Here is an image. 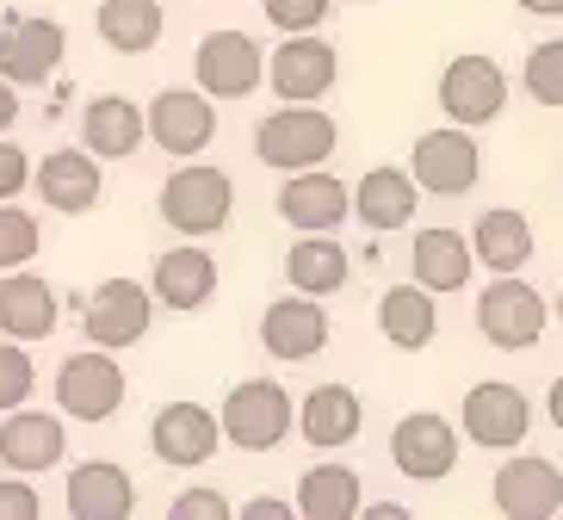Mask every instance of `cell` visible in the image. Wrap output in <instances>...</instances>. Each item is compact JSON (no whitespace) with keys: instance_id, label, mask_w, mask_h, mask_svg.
Returning a JSON list of instances; mask_svg holds the SVG:
<instances>
[{"instance_id":"cell-18","label":"cell","mask_w":563,"mask_h":520,"mask_svg":"<svg viewBox=\"0 0 563 520\" xmlns=\"http://www.w3.org/2000/svg\"><path fill=\"white\" fill-rule=\"evenodd\" d=\"M496 508L508 520H551L563 515V477L551 458L514 453L508 465L496 471Z\"/></svg>"},{"instance_id":"cell-34","label":"cell","mask_w":563,"mask_h":520,"mask_svg":"<svg viewBox=\"0 0 563 520\" xmlns=\"http://www.w3.org/2000/svg\"><path fill=\"white\" fill-rule=\"evenodd\" d=\"M37 248H44L37 218H32V211H19L13 199H0V273H7V267H32Z\"/></svg>"},{"instance_id":"cell-6","label":"cell","mask_w":563,"mask_h":520,"mask_svg":"<svg viewBox=\"0 0 563 520\" xmlns=\"http://www.w3.org/2000/svg\"><path fill=\"white\" fill-rule=\"evenodd\" d=\"M68 32L44 13H7L0 19V75L13 87H51L63 68Z\"/></svg>"},{"instance_id":"cell-16","label":"cell","mask_w":563,"mask_h":520,"mask_svg":"<svg viewBox=\"0 0 563 520\" xmlns=\"http://www.w3.org/2000/svg\"><path fill=\"white\" fill-rule=\"evenodd\" d=\"M217 434H223V421H217L205 403H186V397L180 403H162L155 421H150L155 458L174 465V471H199L205 458H217Z\"/></svg>"},{"instance_id":"cell-32","label":"cell","mask_w":563,"mask_h":520,"mask_svg":"<svg viewBox=\"0 0 563 520\" xmlns=\"http://www.w3.org/2000/svg\"><path fill=\"white\" fill-rule=\"evenodd\" d=\"M100 44H112L118 56H143L162 44V0H100L93 13Z\"/></svg>"},{"instance_id":"cell-3","label":"cell","mask_w":563,"mask_h":520,"mask_svg":"<svg viewBox=\"0 0 563 520\" xmlns=\"http://www.w3.org/2000/svg\"><path fill=\"white\" fill-rule=\"evenodd\" d=\"M167 230L180 235H217L235 211V180L223 168H205V162H186L180 174H167L162 199H155Z\"/></svg>"},{"instance_id":"cell-37","label":"cell","mask_w":563,"mask_h":520,"mask_svg":"<svg viewBox=\"0 0 563 520\" xmlns=\"http://www.w3.org/2000/svg\"><path fill=\"white\" fill-rule=\"evenodd\" d=\"M44 515V502H37V489L25 471H7L0 477V520H37Z\"/></svg>"},{"instance_id":"cell-38","label":"cell","mask_w":563,"mask_h":520,"mask_svg":"<svg viewBox=\"0 0 563 520\" xmlns=\"http://www.w3.org/2000/svg\"><path fill=\"white\" fill-rule=\"evenodd\" d=\"M167 515H174V520H223V515H230V502H223V489H180Z\"/></svg>"},{"instance_id":"cell-9","label":"cell","mask_w":563,"mask_h":520,"mask_svg":"<svg viewBox=\"0 0 563 520\" xmlns=\"http://www.w3.org/2000/svg\"><path fill=\"white\" fill-rule=\"evenodd\" d=\"M150 322H155V291L136 286V279H106V286L87 298V310H81L87 341L106 347V353L136 347V341L150 335Z\"/></svg>"},{"instance_id":"cell-26","label":"cell","mask_w":563,"mask_h":520,"mask_svg":"<svg viewBox=\"0 0 563 520\" xmlns=\"http://www.w3.org/2000/svg\"><path fill=\"white\" fill-rule=\"evenodd\" d=\"M409 273L415 286L428 291H464L471 273H477V254H471V235L459 230H421L409 248Z\"/></svg>"},{"instance_id":"cell-23","label":"cell","mask_w":563,"mask_h":520,"mask_svg":"<svg viewBox=\"0 0 563 520\" xmlns=\"http://www.w3.org/2000/svg\"><path fill=\"white\" fill-rule=\"evenodd\" d=\"M136 508V484L131 471L112 458H87L68 471V515L75 520H124Z\"/></svg>"},{"instance_id":"cell-41","label":"cell","mask_w":563,"mask_h":520,"mask_svg":"<svg viewBox=\"0 0 563 520\" xmlns=\"http://www.w3.org/2000/svg\"><path fill=\"white\" fill-rule=\"evenodd\" d=\"M13 118H19V87L7 81V75H0V136L13 131Z\"/></svg>"},{"instance_id":"cell-1","label":"cell","mask_w":563,"mask_h":520,"mask_svg":"<svg viewBox=\"0 0 563 520\" xmlns=\"http://www.w3.org/2000/svg\"><path fill=\"white\" fill-rule=\"evenodd\" d=\"M334 150H341V124H334L322 106L285 100L279 112H266L261 124H254V155H261V168H273V174L322 168Z\"/></svg>"},{"instance_id":"cell-39","label":"cell","mask_w":563,"mask_h":520,"mask_svg":"<svg viewBox=\"0 0 563 520\" xmlns=\"http://www.w3.org/2000/svg\"><path fill=\"white\" fill-rule=\"evenodd\" d=\"M32 186V155L19 143H0V199H19Z\"/></svg>"},{"instance_id":"cell-31","label":"cell","mask_w":563,"mask_h":520,"mask_svg":"<svg viewBox=\"0 0 563 520\" xmlns=\"http://www.w3.org/2000/svg\"><path fill=\"white\" fill-rule=\"evenodd\" d=\"M365 508V484L353 465H310L298 477V515L303 520H353Z\"/></svg>"},{"instance_id":"cell-17","label":"cell","mask_w":563,"mask_h":520,"mask_svg":"<svg viewBox=\"0 0 563 520\" xmlns=\"http://www.w3.org/2000/svg\"><path fill=\"white\" fill-rule=\"evenodd\" d=\"M279 218L291 223V230H341V223L353 218V186L347 180H334L329 168H298V174H285L279 186Z\"/></svg>"},{"instance_id":"cell-4","label":"cell","mask_w":563,"mask_h":520,"mask_svg":"<svg viewBox=\"0 0 563 520\" xmlns=\"http://www.w3.org/2000/svg\"><path fill=\"white\" fill-rule=\"evenodd\" d=\"M545 322H551V303L539 298L520 273H496V286L477 291V329H483V341L501 347V353L539 347Z\"/></svg>"},{"instance_id":"cell-35","label":"cell","mask_w":563,"mask_h":520,"mask_svg":"<svg viewBox=\"0 0 563 520\" xmlns=\"http://www.w3.org/2000/svg\"><path fill=\"white\" fill-rule=\"evenodd\" d=\"M32 390H37V366L25 353V341H0V416L32 403Z\"/></svg>"},{"instance_id":"cell-10","label":"cell","mask_w":563,"mask_h":520,"mask_svg":"<svg viewBox=\"0 0 563 520\" xmlns=\"http://www.w3.org/2000/svg\"><path fill=\"white\" fill-rule=\"evenodd\" d=\"M409 174H415L421 192H433V199H464V192L477 186V174H483V155H477V143H471L464 124H446V131L415 136Z\"/></svg>"},{"instance_id":"cell-28","label":"cell","mask_w":563,"mask_h":520,"mask_svg":"<svg viewBox=\"0 0 563 520\" xmlns=\"http://www.w3.org/2000/svg\"><path fill=\"white\" fill-rule=\"evenodd\" d=\"M532 223L527 211H508V204H496V211H483L477 230H471V254H477V267L489 273H520L532 261Z\"/></svg>"},{"instance_id":"cell-5","label":"cell","mask_w":563,"mask_h":520,"mask_svg":"<svg viewBox=\"0 0 563 520\" xmlns=\"http://www.w3.org/2000/svg\"><path fill=\"white\" fill-rule=\"evenodd\" d=\"M124 366H118V353L106 347H87V353H68L63 366H56V409L68 421H112L124 409Z\"/></svg>"},{"instance_id":"cell-43","label":"cell","mask_w":563,"mask_h":520,"mask_svg":"<svg viewBox=\"0 0 563 520\" xmlns=\"http://www.w3.org/2000/svg\"><path fill=\"white\" fill-rule=\"evenodd\" d=\"M520 13H532V19H563V0H520Z\"/></svg>"},{"instance_id":"cell-42","label":"cell","mask_w":563,"mask_h":520,"mask_svg":"<svg viewBox=\"0 0 563 520\" xmlns=\"http://www.w3.org/2000/svg\"><path fill=\"white\" fill-rule=\"evenodd\" d=\"M545 416L558 421V434H563V372L551 378V390H545Z\"/></svg>"},{"instance_id":"cell-27","label":"cell","mask_w":563,"mask_h":520,"mask_svg":"<svg viewBox=\"0 0 563 520\" xmlns=\"http://www.w3.org/2000/svg\"><path fill=\"white\" fill-rule=\"evenodd\" d=\"M415 199H421V186L409 168H365V180L353 186V218L365 230H402L415 218Z\"/></svg>"},{"instance_id":"cell-22","label":"cell","mask_w":563,"mask_h":520,"mask_svg":"<svg viewBox=\"0 0 563 520\" xmlns=\"http://www.w3.org/2000/svg\"><path fill=\"white\" fill-rule=\"evenodd\" d=\"M150 291H155V303L180 310V317L205 310V303H211V291H217L211 248H199V235H192V242H180V248H167L162 261H155V273H150Z\"/></svg>"},{"instance_id":"cell-15","label":"cell","mask_w":563,"mask_h":520,"mask_svg":"<svg viewBox=\"0 0 563 520\" xmlns=\"http://www.w3.org/2000/svg\"><path fill=\"white\" fill-rule=\"evenodd\" d=\"M329 310H322V298H310V291H291V298L266 303L261 317V347L273 353V359H285V366H298V359H316V353L329 347Z\"/></svg>"},{"instance_id":"cell-21","label":"cell","mask_w":563,"mask_h":520,"mask_svg":"<svg viewBox=\"0 0 563 520\" xmlns=\"http://www.w3.org/2000/svg\"><path fill=\"white\" fill-rule=\"evenodd\" d=\"M63 416H44V409H7V421H0V465L7 471H25V477H37V471H56L63 465Z\"/></svg>"},{"instance_id":"cell-29","label":"cell","mask_w":563,"mask_h":520,"mask_svg":"<svg viewBox=\"0 0 563 520\" xmlns=\"http://www.w3.org/2000/svg\"><path fill=\"white\" fill-rule=\"evenodd\" d=\"M378 329H384L390 347L421 353L433 335H440V303H433L428 286H390L378 298Z\"/></svg>"},{"instance_id":"cell-20","label":"cell","mask_w":563,"mask_h":520,"mask_svg":"<svg viewBox=\"0 0 563 520\" xmlns=\"http://www.w3.org/2000/svg\"><path fill=\"white\" fill-rule=\"evenodd\" d=\"M63 322V303H56V286L37 279L25 267H7L0 273V335L7 341H44L56 335Z\"/></svg>"},{"instance_id":"cell-19","label":"cell","mask_w":563,"mask_h":520,"mask_svg":"<svg viewBox=\"0 0 563 520\" xmlns=\"http://www.w3.org/2000/svg\"><path fill=\"white\" fill-rule=\"evenodd\" d=\"M37 180V199L51 204V211H63V218H87L93 204H100V155L93 150H51L44 162L32 168Z\"/></svg>"},{"instance_id":"cell-13","label":"cell","mask_w":563,"mask_h":520,"mask_svg":"<svg viewBox=\"0 0 563 520\" xmlns=\"http://www.w3.org/2000/svg\"><path fill=\"white\" fill-rule=\"evenodd\" d=\"M192 75H199V87L217 93V100H249L266 75V51L249 32H205L199 56H192Z\"/></svg>"},{"instance_id":"cell-7","label":"cell","mask_w":563,"mask_h":520,"mask_svg":"<svg viewBox=\"0 0 563 520\" xmlns=\"http://www.w3.org/2000/svg\"><path fill=\"white\" fill-rule=\"evenodd\" d=\"M501 106H508V68L477 51L452 56L446 75H440V112L464 131H477V124H496Z\"/></svg>"},{"instance_id":"cell-24","label":"cell","mask_w":563,"mask_h":520,"mask_svg":"<svg viewBox=\"0 0 563 520\" xmlns=\"http://www.w3.org/2000/svg\"><path fill=\"white\" fill-rule=\"evenodd\" d=\"M81 143L100 155V162H124V155H136L150 143V118H143L136 100H124V93H100V100L81 112Z\"/></svg>"},{"instance_id":"cell-8","label":"cell","mask_w":563,"mask_h":520,"mask_svg":"<svg viewBox=\"0 0 563 520\" xmlns=\"http://www.w3.org/2000/svg\"><path fill=\"white\" fill-rule=\"evenodd\" d=\"M143 118H150V143L162 155H180V162H192V155L211 150L217 136V106L205 87H162L150 106H143Z\"/></svg>"},{"instance_id":"cell-30","label":"cell","mask_w":563,"mask_h":520,"mask_svg":"<svg viewBox=\"0 0 563 520\" xmlns=\"http://www.w3.org/2000/svg\"><path fill=\"white\" fill-rule=\"evenodd\" d=\"M347 248L341 242H329V230H303V242H291V254H285V279H291V291H310V298H329V291L347 286Z\"/></svg>"},{"instance_id":"cell-36","label":"cell","mask_w":563,"mask_h":520,"mask_svg":"<svg viewBox=\"0 0 563 520\" xmlns=\"http://www.w3.org/2000/svg\"><path fill=\"white\" fill-rule=\"evenodd\" d=\"M266 7V25L273 32H322L334 0H261Z\"/></svg>"},{"instance_id":"cell-2","label":"cell","mask_w":563,"mask_h":520,"mask_svg":"<svg viewBox=\"0 0 563 520\" xmlns=\"http://www.w3.org/2000/svg\"><path fill=\"white\" fill-rule=\"evenodd\" d=\"M217 421H223V440H230V446H242V453H273V446H285V434L298 428V403H291V390L273 385V378H242V385L223 397Z\"/></svg>"},{"instance_id":"cell-11","label":"cell","mask_w":563,"mask_h":520,"mask_svg":"<svg viewBox=\"0 0 563 520\" xmlns=\"http://www.w3.org/2000/svg\"><path fill=\"white\" fill-rule=\"evenodd\" d=\"M390 465L409 484H440V477H452V465H459V428L446 416H433V409L402 416L397 434H390Z\"/></svg>"},{"instance_id":"cell-12","label":"cell","mask_w":563,"mask_h":520,"mask_svg":"<svg viewBox=\"0 0 563 520\" xmlns=\"http://www.w3.org/2000/svg\"><path fill=\"white\" fill-rule=\"evenodd\" d=\"M334 75H341V56H334V44H322L316 32H285V44L273 51V63H266L273 93L291 100V106H316L334 87Z\"/></svg>"},{"instance_id":"cell-33","label":"cell","mask_w":563,"mask_h":520,"mask_svg":"<svg viewBox=\"0 0 563 520\" xmlns=\"http://www.w3.org/2000/svg\"><path fill=\"white\" fill-rule=\"evenodd\" d=\"M520 87H527L539 106L563 112V37H545V44H532L527 68H520Z\"/></svg>"},{"instance_id":"cell-14","label":"cell","mask_w":563,"mask_h":520,"mask_svg":"<svg viewBox=\"0 0 563 520\" xmlns=\"http://www.w3.org/2000/svg\"><path fill=\"white\" fill-rule=\"evenodd\" d=\"M532 428V403L527 390L501 385V378H483L477 390H464V434H471V446H489V453H508V446H520Z\"/></svg>"},{"instance_id":"cell-44","label":"cell","mask_w":563,"mask_h":520,"mask_svg":"<svg viewBox=\"0 0 563 520\" xmlns=\"http://www.w3.org/2000/svg\"><path fill=\"white\" fill-rule=\"evenodd\" d=\"M558 322H563V291H558Z\"/></svg>"},{"instance_id":"cell-25","label":"cell","mask_w":563,"mask_h":520,"mask_svg":"<svg viewBox=\"0 0 563 520\" xmlns=\"http://www.w3.org/2000/svg\"><path fill=\"white\" fill-rule=\"evenodd\" d=\"M298 428L310 446H322V453H334V446H353L365 428V403L353 385H316L310 397L298 403Z\"/></svg>"},{"instance_id":"cell-40","label":"cell","mask_w":563,"mask_h":520,"mask_svg":"<svg viewBox=\"0 0 563 520\" xmlns=\"http://www.w3.org/2000/svg\"><path fill=\"white\" fill-rule=\"evenodd\" d=\"M291 515H298V502H273V496H254L242 508V520H291Z\"/></svg>"}]
</instances>
